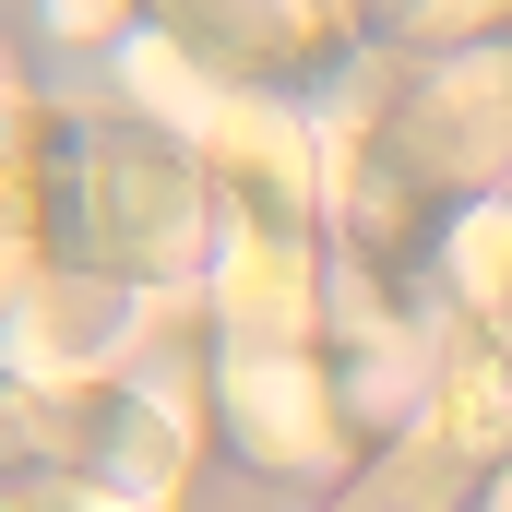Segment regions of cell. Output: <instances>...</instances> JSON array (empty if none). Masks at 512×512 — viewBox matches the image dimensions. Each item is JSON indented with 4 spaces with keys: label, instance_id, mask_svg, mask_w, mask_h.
Segmentation results:
<instances>
[{
    "label": "cell",
    "instance_id": "cell-1",
    "mask_svg": "<svg viewBox=\"0 0 512 512\" xmlns=\"http://www.w3.org/2000/svg\"><path fill=\"white\" fill-rule=\"evenodd\" d=\"M393 155L417 179H489L512 155V60H477V72H441L429 96L393 108Z\"/></svg>",
    "mask_w": 512,
    "mask_h": 512
},
{
    "label": "cell",
    "instance_id": "cell-2",
    "mask_svg": "<svg viewBox=\"0 0 512 512\" xmlns=\"http://www.w3.org/2000/svg\"><path fill=\"white\" fill-rule=\"evenodd\" d=\"M179 227H191V167L179 155H155V143H96L84 155V251L155 262V251H179Z\"/></svg>",
    "mask_w": 512,
    "mask_h": 512
},
{
    "label": "cell",
    "instance_id": "cell-3",
    "mask_svg": "<svg viewBox=\"0 0 512 512\" xmlns=\"http://www.w3.org/2000/svg\"><path fill=\"white\" fill-rule=\"evenodd\" d=\"M501 441H512V370L501 358H465L453 393H441V453L465 465V453H501Z\"/></svg>",
    "mask_w": 512,
    "mask_h": 512
},
{
    "label": "cell",
    "instance_id": "cell-4",
    "mask_svg": "<svg viewBox=\"0 0 512 512\" xmlns=\"http://www.w3.org/2000/svg\"><path fill=\"white\" fill-rule=\"evenodd\" d=\"M453 262H465V298H501V274H512V215H477V227L453 239Z\"/></svg>",
    "mask_w": 512,
    "mask_h": 512
},
{
    "label": "cell",
    "instance_id": "cell-5",
    "mask_svg": "<svg viewBox=\"0 0 512 512\" xmlns=\"http://www.w3.org/2000/svg\"><path fill=\"white\" fill-rule=\"evenodd\" d=\"M489 512H512V477H501V501H489Z\"/></svg>",
    "mask_w": 512,
    "mask_h": 512
}]
</instances>
